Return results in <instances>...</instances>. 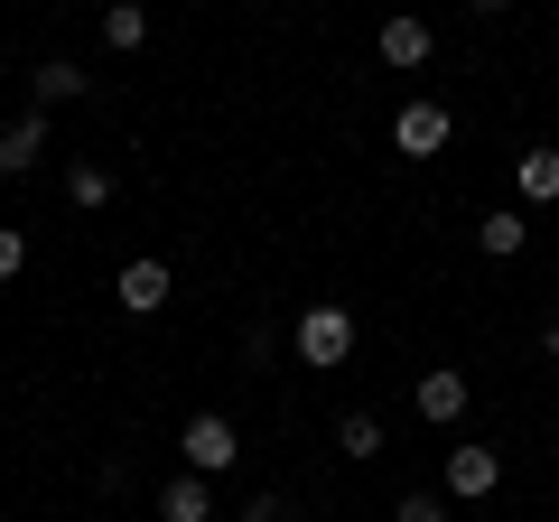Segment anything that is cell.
Here are the masks:
<instances>
[{"instance_id": "obj_1", "label": "cell", "mask_w": 559, "mask_h": 522, "mask_svg": "<svg viewBox=\"0 0 559 522\" xmlns=\"http://www.w3.org/2000/svg\"><path fill=\"white\" fill-rule=\"evenodd\" d=\"M289 345H299V364L308 373H336L345 355H355V308H336V299H318L299 327H289Z\"/></svg>"}, {"instance_id": "obj_2", "label": "cell", "mask_w": 559, "mask_h": 522, "mask_svg": "<svg viewBox=\"0 0 559 522\" xmlns=\"http://www.w3.org/2000/svg\"><path fill=\"white\" fill-rule=\"evenodd\" d=\"M178 458H187V476H224V466H242V429L224 420V411H197L187 439H178Z\"/></svg>"}, {"instance_id": "obj_3", "label": "cell", "mask_w": 559, "mask_h": 522, "mask_svg": "<svg viewBox=\"0 0 559 522\" xmlns=\"http://www.w3.org/2000/svg\"><path fill=\"white\" fill-rule=\"evenodd\" d=\"M392 150H401V159H439V150H448V103H401Z\"/></svg>"}, {"instance_id": "obj_4", "label": "cell", "mask_w": 559, "mask_h": 522, "mask_svg": "<svg viewBox=\"0 0 559 522\" xmlns=\"http://www.w3.org/2000/svg\"><path fill=\"white\" fill-rule=\"evenodd\" d=\"M112 299L131 308V318H159V308H168V261H159V252H140V261H121V281H112Z\"/></svg>"}, {"instance_id": "obj_5", "label": "cell", "mask_w": 559, "mask_h": 522, "mask_svg": "<svg viewBox=\"0 0 559 522\" xmlns=\"http://www.w3.org/2000/svg\"><path fill=\"white\" fill-rule=\"evenodd\" d=\"M495 485H503V458H495V448H448V495H457V503H485Z\"/></svg>"}, {"instance_id": "obj_6", "label": "cell", "mask_w": 559, "mask_h": 522, "mask_svg": "<svg viewBox=\"0 0 559 522\" xmlns=\"http://www.w3.org/2000/svg\"><path fill=\"white\" fill-rule=\"evenodd\" d=\"M38 159H47V112H20L0 131V178H28Z\"/></svg>"}, {"instance_id": "obj_7", "label": "cell", "mask_w": 559, "mask_h": 522, "mask_svg": "<svg viewBox=\"0 0 559 522\" xmlns=\"http://www.w3.org/2000/svg\"><path fill=\"white\" fill-rule=\"evenodd\" d=\"M159 522H215V495H205V476H168V485H159Z\"/></svg>"}, {"instance_id": "obj_8", "label": "cell", "mask_w": 559, "mask_h": 522, "mask_svg": "<svg viewBox=\"0 0 559 522\" xmlns=\"http://www.w3.org/2000/svg\"><path fill=\"white\" fill-rule=\"evenodd\" d=\"M419 420H466V373H419Z\"/></svg>"}, {"instance_id": "obj_9", "label": "cell", "mask_w": 559, "mask_h": 522, "mask_svg": "<svg viewBox=\"0 0 559 522\" xmlns=\"http://www.w3.org/2000/svg\"><path fill=\"white\" fill-rule=\"evenodd\" d=\"M382 66H429V20H382Z\"/></svg>"}, {"instance_id": "obj_10", "label": "cell", "mask_w": 559, "mask_h": 522, "mask_svg": "<svg viewBox=\"0 0 559 522\" xmlns=\"http://www.w3.org/2000/svg\"><path fill=\"white\" fill-rule=\"evenodd\" d=\"M513 187H522L532 205H559V150H522V159H513Z\"/></svg>"}, {"instance_id": "obj_11", "label": "cell", "mask_w": 559, "mask_h": 522, "mask_svg": "<svg viewBox=\"0 0 559 522\" xmlns=\"http://www.w3.org/2000/svg\"><path fill=\"white\" fill-rule=\"evenodd\" d=\"M476 242H485V252H495V261H513L522 242H532V215H513V205H495V215L476 224Z\"/></svg>"}, {"instance_id": "obj_12", "label": "cell", "mask_w": 559, "mask_h": 522, "mask_svg": "<svg viewBox=\"0 0 559 522\" xmlns=\"http://www.w3.org/2000/svg\"><path fill=\"white\" fill-rule=\"evenodd\" d=\"M336 458H382V420H373V411H345V420H336Z\"/></svg>"}, {"instance_id": "obj_13", "label": "cell", "mask_w": 559, "mask_h": 522, "mask_svg": "<svg viewBox=\"0 0 559 522\" xmlns=\"http://www.w3.org/2000/svg\"><path fill=\"white\" fill-rule=\"evenodd\" d=\"M28 84H38V103H75V94H84V84H94V75H84L75 57H47V66H38V75H28Z\"/></svg>"}, {"instance_id": "obj_14", "label": "cell", "mask_w": 559, "mask_h": 522, "mask_svg": "<svg viewBox=\"0 0 559 522\" xmlns=\"http://www.w3.org/2000/svg\"><path fill=\"white\" fill-rule=\"evenodd\" d=\"M66 197H75L84 215H103V205H112V168H94V159H75V168H66Z\"/></svg>"}, {"instance_id": "obj_15", "label": "cell", "mask_w": 559, "mask_h": 522, "mask_svg": "<svg viewBox=\"0 0 559 522\" xmlns=\"http://www.w3.org/2000/svg\"><path fill=\"white\" fill-rule=\"evenodd\" d=\"M103 38H112V47H140V38H150V10H131V0H112V10H103Z\"/></svg>"}, {"instance_id": "obj_16", "label": "cell", "mask_w": 559, "mask_h": 522, "mask_svg": "<svg viewBox=\"0 0 559 522\" xmlns=\"http://www.w3.org/2000/svg\"><path fill=\"white\" fill-rule=\"evenodd\" d=\"M392 522H448V503H439V495H401Z\"/></svg>"}, {"instance_id": "obj_17", "label": "cell", "mask_w": 559, "mask_h": 522, "mask_svg": "<svg viewBox=\"0 0 559 522\" xmlns=\"http://www.w3.org/2000/svg\"><path fill=\"white\" fill-rule=\"evenodd\" d=\"M20 261H28V234H20V224H0V281H20Z\"/></svg>"}, {"instance_id": "obj_18", "label": "cell", "mask_w": 559, "mask_h": 522, "mask_svg": "<svg viewBox=\"0 0 559 522\" xmlns=\"http://www.w3.org/2000/svg\"><path fill=\"white\" fill-rule=\"evenodd\" d=\"M540 355H550V364H559V318H550V327H540Z\"/></svg>"}, {"instance_id": "obj_19", "label": "cell", "mask_w": 559, "mask_h": 522, "mask_svg": "<svg viewBox=\"0 0 559 522\" xmlns=\"http://www.w3.org/2000/svg\"><path fill=\"white\" fill-rule=\"evenodd\" d=\"M550 439H559V420H550Z\"/></svg>"}]
</instances>
